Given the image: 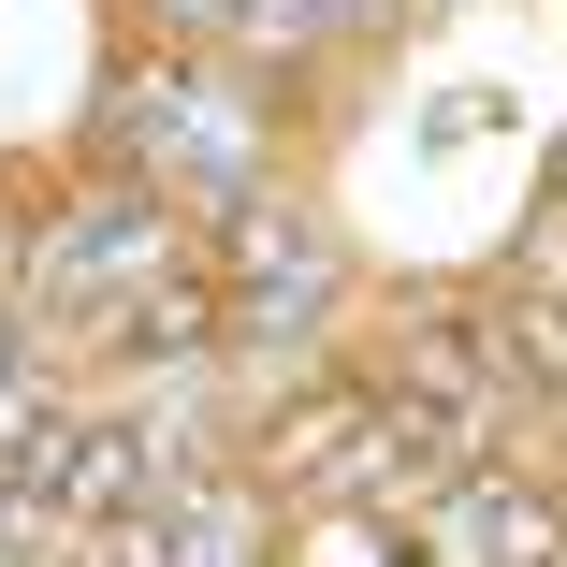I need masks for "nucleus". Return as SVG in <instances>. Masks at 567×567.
Masks as SVG:
<instances>
[{"instance_id": "1", "label": "nucleus", "mask_w": 567, "mask_h": 567, "mask_svg": "<svg viewBox=\"0 0 567 567\" xmlns=\"http://www.w3.org/2000/svg\"><path fill=\"white\" fill-rule=\"evenodd\" d=\"M408 567H422V553H408Z\"/></svg>"}]
</instances>
